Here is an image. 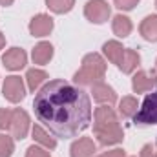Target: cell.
I'll return each instance as SVG.
<instances>
[{
	"instance_id": "6da1fadb",
	"label": "cell",
	"mask_w": 157,
	"mask_h": 157,
	"mask_svg": "<svg viewBox=\"0 0 157 157\" xmlns=\"http://www.w3.org/2000/svg\"><path fill=\"white\" fill-rule=\"evenodd\" d=\"M33 112L49 133L60 139L77 137L91 122L90 95L62 78L46 82L35 95Z\"/></svg>"
},
{
	"instance_id": "7a4b0ae2",
	"label": "cell",
	"mask_w": 157,
	"mask_h": 157,
	"mask_svg": "<svg viewBox=\"0 0 157 157\" xmlns=\"http://www.w3.org/2000/svg\"><path fill=\"white\" fill-rule=\"evenodd\" d=\"M93 132L101 146H113L122 143L124 132L119 124V117L108 104H101L93 113Z\"/></svg>"
},
{
	"instance_id": "3957f363",
	"label": "cell",
	"mask_w": 157,
	"mask_h": 157,
	"mask_svg": "<svg viewBox=\"0 0 157 157\" xmlns=\"http://www.w3.org/2000/svg\"><path fill=\"white\" fill-rule=\"evenodd\" d=\"M106 75V60L99 53H88L82 59V66L73 75L77 86H93Z\"/></svg>"
},
{
	"instance_id": "277c9868",
	"label": "cell",
	"mask_w": 157,
	"mask_h": 157,
	"mask_svg": "<svg viewBox=\"0 0 157 157\" xmlns=\"http://www.w3.org/2000/svg\"><path fill=\"white\" fill-rule=\"evenodd\" d=\"M133 122L137 126H155L157 124V90L148 93L133 115Z\"/></svg>"
},
{
	"instance_id": "5b68a950",
	"label": "cell",
	"mask_w": 157,
	"mask_h": 157,
	"mask_svg": "<svg viewBox=\"0 0 157 157\" xmlns=\"http://www.w3.org/2000/svg\"><path fill=\"white\" fill-rule=\"evenodd\" d=\"M112 15V7L106 0H88L84 6V17L91 24H104Z\"/></svg>"
},
{
	"instance_id": "8992f818",
	"label": "cell",
	"mask_w": 157,
	"mask_h": 157,
	"mask_svg": "<svg viewBox=\"0 0 157 157\" xmlns=\"http://www.w3.org/2000/svg\"><path fill=\"white\" fill-rule=\"evenodd\" d=\"M7 130H9L13 139H17V141L26 139L28 132H29V115L22 108H15L11 113V122H9Z\"/></svg>"
},
{
	"instance_id": "52a82bcc",
	"label": "cell",
	"mask_w": 157,
	"mask_h": 157,
	"mask_svg": "<svg viewBox=\"0 0 157 157\" xmlns=\"http://www.w3.org/2000/svg\"><path fill=\"white\" fill-rule=\"evenodd\" d=\"M2 93L4 97L9 101V102H20L24 97H26V86H24V80L17 75H11V77H6L4 80V86H2Z\"/></svg>"
},
{
	"instance_id": "ba28073f",
	"label": "cell",
	"mask_w": 157,
	"mask_h": 157,
	"mask_svg": "<svg viewBox=\"0 0 157 157\" xmlns=\"http://www.w3.org/2000/svg\"><path fill=\"white\" fill-rule=\"evenodd\" d=\"M157 84V71L155 70H141L132 78V88L135 93H146L154 90Z\"/></svg>"
},
{
	"instance_id": "9c48e42d",
	"label": "cell",
	"mask_w": 157,
	"mask_h": 157,
	"mask_svg": "<svg viewBox=\"0 0 157 157\" xmlns=\"http://www.w3.org/2000/svg\"><path fill=\"white\" fill-rule=\"evenodd\" d=\"M2 64L11 71H18L28 64V55L22 48H11L2 55Z\"/></svg>"
},
{
	"instance_id": "30bf717a",
	"label": "cell",
	"mask_w": 157,
	"mask_h": 157,
	"mask_svg": "<svg viewBox=\"0 0 157 157\" xmlns=\"http://www.w3.org/2000/svg\"><path fill=\"white\" fill-rule=\"evenodd\" d=\"M91 95L93 99L99 102V104H108V106H113L117 102V93L112 86H108L106 82L99 80L91 86Z\"/></svg>"
},
{
	"instance_id": "8fae6325",
	"label": "cell",
	"mask_w": 157,
	"mask_h": 157,
	"mask_svg": "<svg viewBox=\"0 0 157 157\" xmlns=\"http://www.w3.org/2000/svg\"><path fill=\"white\" fill-rule=\"evenodd\" d=\"M53 31V18L49 15H35L31 20H29V33L33 37H46Z\"/></svg>"
},
{
	"instance_id": "7c38bea8",
	"label": "cell",
	"mask_w": 157,
	"mask_h": 157,
	"mask_svg": "<svg viewBox=\"0 0 157 157\" xmlns=\"http://www.w3.org/2000/svg\"><path fill=\"white\" fill-rule=\"evenodd\" d=\"M95 152H97V144L90 137H80V139H77L71 144V148H70V155L71 157H93Z\"/></svg>"
},
{
	"instance_id": "4fadbf2b",
	"label": "cell",
	"mask_w": 157,
	"mask_h": 157,
	"mask_svg": "<svg viewBox=\"0 0 157 157\" xmlns=\"http://www.w3.org/2000/svg\"><path fill=\"white\" fill-rule=\"evenodd\" d=\"M139 64H141V55L135 49H126L124 48V55L119 62V70L122 73H133Z\"/></svg>"
},
{
	"instance_id": "5bb4252c",
	"label": "cell",
	"mask_w": 157,
	"mask_h": 157,
	"mask_svg": "<svg viewBox=\"0 0 157 157\" xmlns=\"http://www.w3.org/2000/svg\"><path fill=\"white\" fill-rule=\"evenodd\" d=\"M31 135H33V141L37 144H42L44 148H48V150H55L57 148V139L49 132H46L40 124H35L31 128Z\"/></svg>"
},
{
	"instance_id": "9a60e30c",
	"label": "cell",
	"mask_w": 157,
	"mask_h": 157,
	"mask_svg": "<svg viewBox=\"0 0 157 157\" xmlns=\"http://www.w3.org/2000/svg\"><path fill=\"white\" fill-rule=\"evenodd\" d=\"M26 82H28V90L35 93L48 82V73L44 70H39V68H31L26 73Z\"/></svg>"
},
{
	"instance_id": "2e32d148",
	"label": "cell",
	"mask_w": 157,
	"mask_h": 157,
	"mask_svg": "<svg viewBox=\"0 0 157 157\" xmlns=\"http://www.w3.org/2000/svg\"><path fill=\"white\" fill-rule=\"evenodd\" d=\"M31 59L35 64H48L53 59V46L49 42H39L31 51Z\"/></svg>"
},
{
	"instance_id": "e0dca14e",
	"label": "cell",
	"mask_w": 157,
	"mask_h": 157,
	"mask_svg": "<svg viewBox=\"0 0 157 157\" xmlns=\"http://www.w3.org/2000/svg\"><path fill=\"white\" fill-rule=\"evenodd\" d=\"M102 53H104V57L112 62V64H117L121 62V59H122V55H124V48H122V44L119 42V40H108V42H104V46H102Z\"/></svg>"
},
{
	"instance_id": "ac0fdd59",
	"label": "cell",
	"mask_w": 157,
	"mask_h": 157,
	"mask_svg": "<svg viewBox=\"0 0 157 157\" xmlns=\"http://www.w3.org/2000/svg\"><path fill=\"white\" fill-rule=\"evenodd\" d=\"M139 31L143 39H146L148 42H157V15H148L141 22Z\"/></svg>"
},
{
	"instance_id": "d6986e66",
	"label": "cell",
	"mask_w": 157,
	"mask_h": 157,
	"mask_svg": "<svg viewBox=\"0 0 157 157\" xmlns=\"http://www.w3.org/2000/svg\"><path fill=\"white\" fill-rule=\"evenodd\" d=\"M112 29H113V33H115L117 37H121V39H126V37L132 33L133 24H132V20H130L128 17H124V15H117V17H113Z\"/></svg>"
},
{
	"instance_id": "ffe728a7",
	"label": "cell",
	"mask_w": 157,
	"mask_h": 157,
	"mask_svg": "<svg viewBox=\"0 0 157 157\" xmlns=\"http://www.w3.org/2000/svg\"><path fill=\"white\" fill-rule=\"evenodd\" d=\"M139 110V102L135 97H122L121 102H119V115L122 117H133Z\"/></svg>"
},
{
	"instance_id": "44dd1931",
	"label": "cell",
	"mask_w": 157,
	"mask_h": 157,
	"mask_svg": "<svg viewBox=\"0 0 157 157\" xmlns=\"http://www.w3.org/2000/svg\"><path fill=\"white\" fill-rule=\"evenodd\" d=\"M46 6H48L53 13L64 15V13H68V11L73 9L75 0H46Z\"/></svg>"
},
{
	"instance_id": "7402d4cb",
	"label": "cell",
	"mask_w": 157,
	"mask_h": 157,
	"mask_svg": "<svg viewBox=\"0 0 157 157\" xmlns=\"http://www.w3.org/2000/svg\"><path fill=\"white\" fill-rule=\"evenodd\" d=\"M15 152V139L11 135L0 133V157H11Z\"/></svg>"
},
{
	"instance_id": "603a6c76",
	"label": "cell",
	"mask_w": 157,
	"mask_h": 157,
	"mask_svg": "<svg viewBox=\"0 0 157 157\" xmlns=\"http://www.w3.org/2000/svg\"><path fill=\"white\" fill-rule=\"evenodd\" d=\"M26 157H51V155H49L48 148H40L37 144H33L26 150Z\"/></svg>"
},
{
	"instance_id": "cb8c5ba5",
	"label": "cell",
	"mask_w": 157,
	"mask_h": 157,
	"mask_svg": "<svg viewBox=\"0 0 157 157\" xmlns=\"http://www.w3.org/2000/svg\"><path fill=\"white\" fill-rule=\"evenodd\" d=\"M11 113H13V110H9V108H0V130H7V128H9Z\"/></svg>"
},
{
	"instance_id": "d4e9b609",
	"label": "cell",
	"mask_w": 157,
	"mask_h": 157,
	"mask_svg": "<svg viewBox=\"0 0 157 157\" xmlns=\"http://www.w3.org/2000/svg\"><path fill=\"white\" fill-rule=\"evenodd\" d=\"M113 4H115V7L122 9V11H130L139 4V0H113Z\"/></svg>"
},
{
	"instance_id": "484cf974",
	"label": "cell",
	"mask_w": 157,
	"mask_h": 157,
	"mask_svg": "<svg viewBox=\"0 0 157 157\" xmlns=\"http://www.w3.org/2000/svg\"><path fill=\"white\" fill-rule=\"evenodd\" d=\"M139 157H155V148H154L152 144H144Z\"/></svg>"
},
{
	"instance_id": "4316f807",
	"label": "cell",
	"mask_w": 157,
	"mask_h": 157,
	"mask_svg": "<svg viewBox=\"0 0 157 157\" xmlns=\"http://www.w3.org/2000/svg\"><path fill=\"white\" fill-rule=\"evenodd\" d=\"M102 157H126L124 154V150H121V148H115V150H110V152H104Z\"/></svg>"
},
{
	"instance_id": "83f0119b",
	"label": "cell",
	"mask_w": 157,
	"mask_h": 157,
	"mask_svg": "<svg viewBox=\"0 0 157 157\" xmlns=\"http://www.w3.org/2000/svg\"><path fill=\"white\" fill-rule=\"evenodd\" d=\"M15 0H0V6H4V7H7V6H11Z\"/></svg>"
},
{
	"instance_id": "f1b7e54d",
	"label": "cell",
	"mask_w": 157,
	"mask_h": 157,
	"mask_svg": "<svg viewBox=\"0 0 157 157\" xmlns=\"http://www.w3.org/2000/svg\"><path fill=\"white\" fill-rule=\"evenodd\" d=\"M4 46H6V37H4V35H2V31H0V49H2Z\"/></svg>"
},
{
	"instance_id": "f546056e",
	"label": "cell",
	"mask_w": 157,
	"mask_h": 157,
	"mask_svg": "<svg viewBox=\"0 0 157 157\" xmlns=\"http://www.w3.org/2000/svg\"><path fill=\"white\" fill-rule=\"evenodd\" d=\"M155 64H157V62H155ZM155 71H157V66H155Z\"/></svg>"
},
{
	"instance_id": "4dcf8cb0",
	"label": "cell",
	"mask_w": 157,
	"mask_h": 157,
	"mask_svg": "<svg viewBox=\"0 0 157 157\" xmlns=\"http://www.w3.org/2000/svg\"><path fill=\"white\" fill-rule=\"evenodd\" d=\"M155 7H157V0H155Z\"/></svg>"
},
{
	"instance_id": "1f68e13d",
	"label": "cell",
	"mask_w": 157,
	"mask_h": 157,
	"mask_svg": "<svg viewBox=\"0 0 157 157\" xmlns=\"http://www.w3.org/2000/svg\"><path fill=\"white\" fill-rule=\"evenodd\" d=\"M93 157H95V155H93ZM99 157H102V155H99Z\"/></svg>"
},
{
	"instance_id": "d6a6232c",
	"label": "cell",
	"mask_w": 157,
	"mask_h": 157,
	"mask_svg": "<svg viewBox=\"0 0 157 157\" xmlns=\"http://www.w3.org/2000/svg\"><path fill=\"white\" fill-rule=\"evenodd\" d=\"M155 157H157V152H155Z\"/></svg>"
}]
</instances>
